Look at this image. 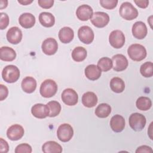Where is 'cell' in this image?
Here are the masks:
<instances>
[{"label":"cell","instance_id":"cell-1","mask_svg":"<svg viewBox=\"0 0 153 153\" xmlns=\"http://www.w3.org/2000/svg\"><path fill=\"white\" fill-rule=\"evenodd\" d=\"M127 53L131 60L137 62L143 60L146 56L145 48L139 44H134L129 46L127 49Z\"/></svg>","mask_w":153,"mask_h":153},{"label":"cell","instance_id":"cell-2","mask_svg":"<svg viewBox=\"0 0 153 153\" xmlns=\"http://www.w3.org/2000/svg\"><path fill=\"white\" fill-rule=\"evenodd\" d=\"M2 77L8 83L15 82L20 77V71L16 66L13 65L6 66L2 70Z\"/></svg>","mask_w":153,"mask_h":153},{"label":"cell","instance_id":"cell-3","mask_svg":"<svg viewBox=\"0 0 153 153\" xmlns=\"http://www.w3.org/2000/svg\"><path fill=\"white\" fill-rule=\"evenodd\" d=\"M119 13L126 20H132L138 16L137 10L129 2H124L121 5Z\"/></svg>","mask_w":153,"mask_h":153},{"label":"cell","instance_id":"cell-4","mask_svg":"<svg viewBox=\"0 0 153 153\" xmlns=\"http://www.w3.org/2000/svg\"><path fill=\"white\" fill-rule=\"evenodd\" d=\"M57 91V85L56 82L51 79L44 81L40 86V94L45 98H49L53 96Z\"/></svg>","mask_w":153,"mask_h":153},{"label":"cell","instance_id":"cell-5","mask_svg":"<svg viewBox=\"0 0 153 153\" xmlns=\"http://www.w3.org/2000/svg\"><path fill=\"white\" fill-rule=\"evenodd\" d=\"M146 122L145 117L137 112L131 114L128 119V123L130 127L136 131H139L143 129L146 125Z\"/></svg>","mask_w":153,"mask_h":153},{"label":"cell","instance_id":"cell-6","mask_svg":"<svg viewBox=\"0 0 153 153\" xmlns=\"http://www.w3.org/2000/svg\"><path fill=\"white\" fill-rule=\"evenodd\" d=\"M74 135V130L72 126L66 123L60 125L57 130V136L58 139L63 142L69 141Z\"/></svg>","mask_w":153,"mask_h":153},{"label":"cell","instance_id":"cell-7","mask_svg":"<svg viewBox=\"0 0 153 153\" xmlns=\"http://www.w3.org/2000/svg\"><path fill=\"white\" fill-rule=\"evenodd\" d=\"M109 42L114 48H120L124 45L125 36L121 30H114L109 35Z\"/></svg>","mask_w":153,"mask_h":153},{"label":"cell","instance_id":"cell-8","mask_svg":"<svg viewBox=\"0 0 153 153\" xmlns=\"http://www.w3.org/2000/svg\"><path fill=\"white\" fill-rule=\"evenodd\" d=\"M78 36L79 40L84 44H91L94 37V32L90 27L88 26H82L78 30Z\"/></svg>","mask_w":153,"mask_h":153},{"label":"cell","instance_id":"cell-9","mask_svg":"<svg viewBox=\"0 0 153 153\" xmlns=\"http://www.w3.org/2000/svg\"><path fill=\"white\" fill-rule=\"evenodd\" d=\"M90 20L94 26L102 28L108 25L109 22V17L106 13L97 11L93 14Z\"/></svg>","mask_w":153,"mask_h":153},{"label":"cell","instance_id":"cell-10","mask_svg":"<svg viewBox=\"0 0 153 153\" xmlns=\"http://www.w3.org/2000/svg\"><path fill=\"white\" fill-rule=\"evenodd\" d=\"M62 101L68 106H74L78 103V96L72 88H68L64 90L62 93Z\"/></svg>","mask_w":153,"mask_h":153},{"label":"cell","instance_id":"cell-11","mask_svg":"<svg viewBox=\"0 0 153 153\" xmlns=\"http://www.w3.org/2000/svg\"><path fill=\"white\" fill-rule=\"evenodd\" d=\"M41 48L45 54L51 56L57 52L58 50V44L55 39L48 38L43 41Z\"/></svg>","mask_w":153,"mask_h":153},{"label":"cell","instance_id":"cell-12","mask_svg":"<svg viewBox=\"0 0 153 153\" xmlns=\"http://www.w3.org/2000/svg\"><path fill=\"white\" fill-rule=\"evenodd\" d=\"M112 61L113 63V69L118 72L124 71L128 65L127 58L121 54H117L114 56Z\"/></svg>","mask_w":153,"mask_h":153},{"label":"cell","instance_id":"cell-13","mask_svg":"<svg viewBox=\"0 0 153 153\" xmlns=\"http://www.w3.org/2000/svg\"><path fill=\"white\" fill-rule=\"evenodd\" d=\"M24 129L19 124H13L11 126L7 131V136L11 140H18L24 135Z\"/></svg>","mask_w":153,"mask_h":153},{"label":"cell","instance_id":"cell-14","mask_svg":"<svg viewBox=\"0 0 153 153\" xmlns=\"http://www.w3.org/2000/svg\"><path fill=\"white\" fill-rule=\"evenodd\" d=\"M93 14L92 8L86 4L79 6L76 11V15L78 19L81 21H87L91 19Z\"/></svg>","mask_w":153,"mask_h":153},{"label":"cell","instance_id":"cell-15","mask_svg":"<svg viewBox=\"0 0 153 153\" xmlns=\"http://www.w3.org/2000/svg\"><path fill=\"white\" fill-rule=\"evenodd\" d=\"M31 112L35 117L42 119L49 115L50 110L47 105L36 103L32 107Z\"/></svg>","mask_w":153,"mask_h":153},{"label":"cell","instance_id":"cell-16","mask_svg":"<svg viewBox=\"0 0 153 153\" xmlns=\"http://www.w3.org/2000/svg\"><path fill=\"white\" fill-rule=\"evenodd\" d=\"M148 29L146 25L141 22H136L132 26V33L134 38L142 39H143L147 35Z\"/></svg>","mask_w":153,"mask_h":153},{"label":"cell","instance_id":"cell-17","mask_svg":"<svg viewBox=\"0 0 153 153\" xmlns=\"http://www.w3.org/2000/svg\"><path fill=\"white\" fill-rule=\"evenodd\" d=\"M6 36L10 43L17 44L22 39V32L18 27L14 26L8 29Z\"/></svg>","mask_w":153,"mask_h":153},{"label":"cell","instance_id":"cell-18","mask_svg":"<svg viewBox=\"0 0 153 153\" xmlns=\"http://www.w3.org/2000/svg\"><path fill=\"white\" fill-rule=\"evenodd\" d=\"M126 121L124 117L120 115H114L110 121V126L111 129L116 133L122 131L125 127Z\"/></svg>","mask_w":153,"mask_h":153},{"label":"cell","instance_id":"cell-19","mask_svg":"<svg viewBox=\"0 0 153 153\" xmlns=\"http://www.w3.org/2000/svg\"><path fill=\"white\" fill-rule=\"evenodd\" d=\"M19 22L22 27L25 29H29L34 26L35 17L31 13H25L20 16Z\"/></svg>","mask_w":153,"mask_h":153},{"label":"cell","instance_id":"cell-20","mask_svg":"<svg viewBox=\"0 0 153 153\" xmlns=\"http://www.w3.org/2000/svg\"><path fill=\"white\" fill-rule=\"evenodd\" d=\"M102 71L99 68L93 64L88 65L85 69V75L86 77L91 81H94L100 78L101 76Z\"/></svg>","mask_w":153,"mask_h":153},{"label":"cell","instance_id":"cell-21","mask_svg":"<svg viewBox=\"0 0 153 153\" xmlns=\"http://www.w3.org/2000/svg\"><path fill=\"white\" fill-rule=\"evenodd\" d=\"M74 37V30L69 27H63L59 32V38L62 43H69L72 41Z\"/></svg>","mask_w":153,"mask_h":153},{"label":"cell","instance_id":"cell-22","mask_svg":"<svg viewBox=\"0 0 153 153\" xmlns=\"http://www.w3.org/2000/svg\"><path fill=\"white\" fill-rule=\"evenodd\" d=\"M22 90L27 93H33L36 88V81L31 76H26L22 81Z\"/></svg>","mask_w":153,"mask_h":153},{"label":"cell","instance_id":"cell-23","mask_svg":"<svg viewBox=\"0 0 153 153\" xmlns=\"http://www.w3.org/2000/svg\"><path fill=\"white\" fill-rule=\"evenodd\" d=\"M97 96L92 91L86 92L82 96V103L87 108L94 107L97 104Z\"/></svg>","mask_w":153,"mask_h":153},{"label":"cell","instance_id":"cell-24","mask_svg":"<svg viewBox=\"0 0 153 153\" xmlns=\"http://www.w3.org/2000/svg\"><path fill=\"white\" fill-rule=\"evenodd\" d=\"M16 57V53L12 48L2 47L0 49V59L5 62H11Z\"/></svg>","mask_w":153,"mask_h":153},{"label":"cell","instance_id":"cell-25","mask_svg":"<svg viewBox=\"0 0 153 153\" xmlns=\"http://www.w3.org/2000/svg\"><path fill=\"white\" fill-rule=\"evenodd\" d=\"M42 150L44 153H61L62 148L60 145L55 141H48L44 143Z\"/></svg>","mask_w":153,"mask_h":153},{"label":"cell","instance_id":"cell-26","mask_svg":"<svg viewBox=\"0 0 153 153\" xmlns=\"http://www.w3.org/2000/svg\"><path fill=\"white\" fill-rule=\"evenodd\" d=\"M39 21L43 26L50 27L54 25L55 18L50 13L42 12L41 13L39 16Z\"/></svg>","mask_w":153,"mask_h":153},{"label":"cell","instance_id":"cell-27","mask_svg":"<svg viewBox=\"0 0 153 153\" xmlns=\"http://www.w3.org/2000/svg\"><path fill=\"white\" fill-rule=\"evenodd\" d=\"M110 87L115 93H122L125 88V84L124 81L119 77H114L111 79Z\"/></svg>","mask_w":153,"mask_h":153},{"label":"cell","instance_id":"cell-28","mask_svg":"<svg viewBox=\"0 0 153 153\" xmlns=\"http://www.w3.org/2000/svg\"><path fill=\"white\" fill-rule=\"evenodd\" d=\"M94 112L96 116L99 118H106L110 115L111 112V107L107 103H100L97 106Z\"/></svg>","mask_w":153,"mask_h":153},{"label":"cell","instance_id":"cell-29","mask_svg":"<svg viewBox=\"0 0 153 153\" xmlns=\"http://www.w3.org/2000/svg\"><path fill=\"white\" fill-rule=\"evenodd\" d=\"M87 55V50L82 47H76L72 52V57L73 60L76 62H82L85 60Z\"/></svg>","mask_w":153,"mask_h":153},{"label":"cell","instance_id":"cell-30","mask_svg":"<svg viewBox=\"0 0 153 153\" xmlns=\"http://www.w3.org/2000/svg\"><path fill=\"white\" fill-rule=\"evenodd\" d=\"M137 109L141 111H148L152 106V102L149 98L145 96L139 97L136 102Z\"/></svg>","mask_w":153,"mask_h":153},{"label":"cell","instance_id":"cell-31","mask_svg":"<svg viewBox=\"0 0 153 153\" xmlns=\"http://www.w3.org/2000/svg\"><path fill=\"white\" fill-rule=\"evenodd\" d=\"M48 106L50 113H49V117H54L58 115L60 111H61V105L56 100H52L47 104Z\"/></svg>","mask_w":153,"mask_h":153},{"label":"cell","instance_id":"cell-32","mask_svg":"<svg viewBox=\"0 0 153 153\" xmlns=\"http://www.w3.org/2000/svg\"><path fill=\"white\" fill-rule=\"evenodd\" d=\"M97 66L99 69L103 71L107 72L109 71L113 66V63L112 60L107 57H102L97 62Z\"/></svg>","mask_w":153,"mask_h":153},{"label":"cell","instance_id":"cell-33","mask_svg":"<svg viewBox=\"0 0 153 153\" xmlns=\"http://www.w3.org/2000/svg\"><path fill=\"white\" fill-rule=\"evenodd\" d=\"M140 72L145 78L151 77L153 75V64L151 62H146L142 64L140 68Z\"/></svg>","mask_w":153,"mask_h":153},{"label":"cell","instance_id":"cell-34","mask_svg":"<svg viewBox=\"0 0 153 153\" xmlns=\"http://www.w3.org/2000/svg\"><path fill=\"white\" fill-rule=\"evenodd\" d=\"M100 4L102 7L107 10H112L116 7L118 1L117 0H100Z\"/></svg>","mask_w":153,"mask_h":153},{"label":"cell","instance_id":"cell-35","mask_svg":"<svg viewBox=\"0 0 153 153\" xmlns=\"http://www.w3.org/2000/svg\"><path fill=\"white\" fill-rule=\"evenodd\" d=\"M32 149L30 145L27 143H22L17 145L15 149L16 153H21V152H26L30 153L32 152Z\"/></svg>","mask_w":153,"mask_h":153},{"label":"cell","instance_id":"cell-36","mask_svg":"<svg viewBox=\"0 0 153 153\" xmlns=\"http://www.w3.org/2000/svg\"><path fill=\"white\" fill-rule=\"evenodd\" d=\"M0 16V29L1 30H3L5 29L9 24V17L8 16L4 13H1Z\"/></svg>","mask_w":153,"mask_h":153},{"label":"cell","instance_id":"cell-37","mask_svg":"<svg viewBox=\"0 0 153 153\" xmlns=\"http://www.w3.org/2000/svg\"><path fill=\"white\" fill-rule=\"evenodd\" d=\"M38 3L39 5L45 9L50 8L53 7L54 4L53 0H38Z\"/></svg>","mask_w":153,"mask_h":153},{"label":"cell","instance_id":"cell-38","mask_svg":"<svg viewBox=\"0 0 153 153\" xmlns=\"http://www.w3.org/2000/svg\"><path fill=\"white\" fill-rule=\"evenodd\" d=\"M8 94V90L6 86L0 84V100L2 101L7 98Z\"/></svg>","mask_w":153,"mask_h":153},{"label":"cell","instance_id":"cell-39","mask_svg":"<svg viewBox=\"0 0 153 153\" xmlns=\"http://www.w3.org/2000/svg\"><path fill=\"white\" fill-rule=\"evenodd\" d=\"M9 150V146L6 140L2 138L0 139V152L6 153Z\"/></svg>","mask_w":153,"mask_h":153},{"label":"cell","instance_id":"cell-40","mask_svg":"<svg viewBox=\"0 0 153 153\" xmlns=\"http://www.w3.org/2000/svg\"><path fill=\"white\" fill-rule=\"evenodd\" d=\"M152 149L150 146L146 145H142L137 148L136 150V153H142V152H152Z\"/></svg>","mask_w":153,"mask_h":153},{"label":"cell","instance_id":"cell-41","mask_svg":"<svg viewBox=\"0 0 153 153\" xmlns=\"http://www.w3.org/2000/svg\"><path fill=\"white\" fill-rule=\"evenodd\" d=\"M134 3L140 8H146L148 6V4H149V1L148 0H142V1H140V0H137V1H134Z\"/></svg>","mask_w":153,"mask_h":153},{"label":"cell","instance_id":"cell-42","mask_svg":"<svg viewBox=\"0 0 153 153\" xmlns=\"http://www.w3.org/2000/svg\"><path fill=\"white\" fill-rule=\"evenodd\" d=\"M7 4H8V1H4V0H1V9H3L7 7Z\"/></svg>","mask_w":153,"mask_h":153},{"label":"cell","instance_id":"cell-43","mask_svg":"<svg viewBox=\"0 0 153 153\" xmlns=\"http://www.w3.org/2000/svg\"><path fill=\"white\" fill-rule=\"evenodd\" d=\"M33 2V1H18V2L22 4V5H28L29 4H31L32 2Z\"/></svg>","mask_w":153,"mask_h":153},{"label":"cell","instance_id":"cell-44","mask_svg":"<svg viewBox=\"0 0 153 153\" xmlns=\"http://www.w3.org/2000/svg\"><path fill=\"white\" fill-rule=\"evenodd\" d=\"M152 16H150V17H149V18L148 19V20H152V19H152ZM149 25H150V26H151V27L152 28V26H151V25H152V22H149Z\"/></svg>","mask_w":153,"mask_h":153}]
</instances>
